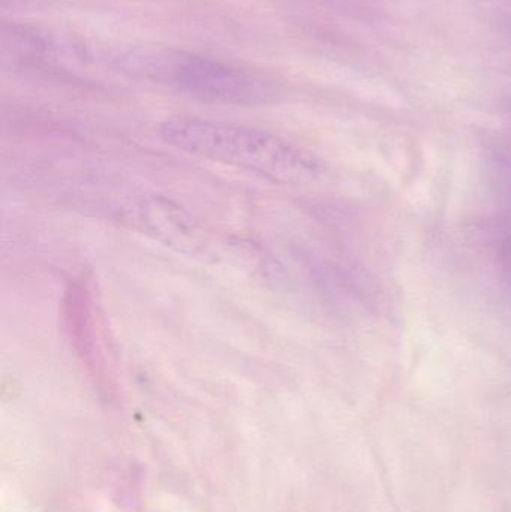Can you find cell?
Here are the masks:
<instances>
[{"label":"cell","instance_id":"1","mask_svg":"<svg viewBox=\"0 0 511 512\" xmlns=\"http://www.w3.org/2000/svg\"><path fill=\"white\" fill-rule=\"evenodd\" d=\"M161 137L189 155L240 168L275 183H299L315 171V162L299 147L251 126L173 117L162 123Z\"/></svg>","mask_w":511,"mask_h":512},{"label":"cell","instance_id":"2","mask_svg":"<svg viewBox=\"0 0 511 512\" xmlns=\"http://www.w3.org/2000/svg\"><path fill=\"white\" fill-rule=\"evenodd\" d=\"M125 66L135 74L215 104L261 105L275 96L272 84L258 75L179 51H140L126 57Z\"/></svg>","mask_w":511,"mask_h":512},{"label":"cell","instance_id":"3","mask_svg":"<svg viewBox=\"0 0 511 512\" xmlns=\"http://www.w3.org/2000/svg\"><path fill=\"white\" fill-rule=\"evenodd\" d=\"M506 225H504L503 237H501V258H503L504 270L507 271V277L511 283V216L506 219Z\"/></svg>","mask_w":511,"mask_h":512}]
</instances>
